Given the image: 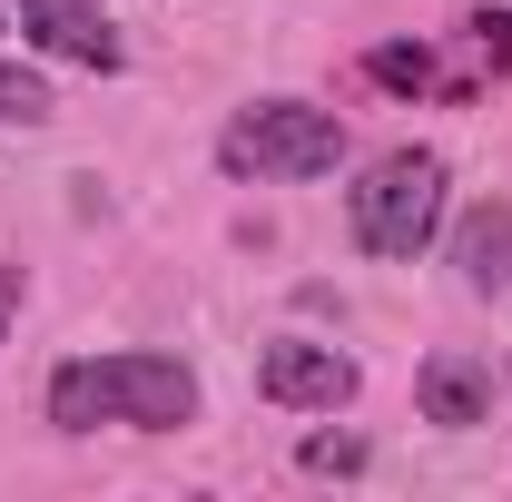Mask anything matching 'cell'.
I'll return each mask as SVG.
<instances>
[{
    "label": "cell",
    "instance_id": "1",
    "mask_svg": "<svg viewBox=\"0 0 512 502\" xmlns=\"http://www.w3.org/2000/svg\"><path fill=\"white\" fill-rule=\"evenodd\" d=\"M40 404L60 434H99V424L109 434H178V424H197V365H178V355H69V365H50Z\"/></svg>",
    "mask_w": 512,
    "mask_h": 502
},
{
    "label": "cell",
    "instance_id": "2",
    "mask_svg": "<svg viewBox=\"0 0 512 502\" xmlns=\"http://www.w3.org/2000/svg\"><path fill=\"white\" fill-rule=\"evenodd\" d=\"M444 217H453V168H444V148H414V138L365 158L355 188H345V237L384 266H414L444 237Z\"/></svg>",
    "mask_w": 512,
    "mask_h": 502
},
{
    "label": "cell",
    "instance_id": "3",
    "mask_svg": "<svg viewBox=\"0 0 512 502\" xmlns=\"http://www.w3.org/2000/svg\"><path fill=\"white\" fill-rule=\"evenodd\" d=\"M345 119L316 109V99H247L237 119L217 128V168L237 178V188H306V178H335L345 168Z\"/></svg>",
    "mask_w": 512,
    "mask_h": 502
},
{
    "label": "cell",
    "instance_id": "4",
    "mask_svg": "<svg viewBox=\"0 0 512 502\" xmlns=\"http://www.w3.org/2000/svg\"><path fill=\"white\" fill-rule=\"evenodd\" d=\"M256 394L286 404V414H345V404L365 394V365L335 355V345H316V335H276V345L256 355Z\"/></svg>",
    "mask_w": 512,
    "mask_h": 502
},
{
    "label": "cell",
    "instance_id": "5",
    "mask_svg": "<svg viewBox=\"0 0 512 502\" xmlns=\"http://www.w3.org/2000/svg\"><path fill=\"white\" fill-rule=\"evenodd\" d=\"M20 10V30H30V50H50V60L69 69H128V40H119V20H109V0H10Z\"/></svg>",
    "mask_w": 512,
    "mask_h": 502
},
{
    "label": "cell",
    "instance_id": "6",
    "mask_svg": "<svg viewBox=\"0 0 512 502\" xmlns=\"http://www.w3.org/2000/svg\"><path fill=\"white\" fill-rule=\"evenodd\" d=\"M444 247H453V286L463 296H512V197H473L463 217L444 227Z\"/></svg>",
    "mask_w": 512,
    "mask_h": 502
},
{
    "label": "cell",
    "instance_id": "7",
    "mask_svg": "<svg viewBox=\"0 0 512 502\" xmlns=\"http://www.w3.org/2000/svg\"><path fill=\"white\" fill-rule=\"evenodd\" d=\"M414 404H424V424L473 434V424H493V365H483V355H463V345H444V355H424V365H414Z\"/></svg>",
    "mask_w": 512,
    "mask_h": 502
},
{
    "label": "cell",
    "instance_id": "8",
    "mask_svg": "<svg viewBox=\"0 0 512 502\" xmlns=\"http://www.w3.org/2000/svg\"><path fill=\"white\" fill-rule=\"evenodd\" d=\"M365 79L394 89V99H453V69H444L434 40H384V50H365Z\"/></svg>",
    "mask_w": 512,
    "mask_h": 502
},
{
    "label": "cell",
    "instance_id": "9",
    "mask_svg": "<svg viewBox=\"0 0 512 502\" xmlns=\"http://www.w3.org/2000/svg\"><path fill=\"white\" fill-rule=\"evenodd\" d=\"M453 40H463V69H453V79H463V99H473L483 79H503V69H512V10H473Z\"/></svg>",
    "mask_w": 512,
    "mask_h": 502
},
{
    "label": "cell",
    "instance_id": "10",
    "mask_svg": "<svg viewBox=\"0 0 512 502\" xmlns=\"http://www.w3.org/2000/svg\"><path fill=\"white\" fill-rule=\"evenodd\" d=\"M50 109H60V99H50V79H40V69L0 60V128H40Z\"/></svg>",
    "mask_w": 512,
    "mask_h": 502
},
{
    "label": "cell",
    "instance_id": "11",
    "mask_svg": "<svg viewBox=\"0 0 512 502\" xmlns=\"http://www.w3.org/2000/svg\"><path fill=\"white\" fill-rule=\"evenodd\" d=\"M306 473H365V434H306Z\"/></svg>",
    "mask_w": 512,
    "mask_h": 502
},
{
    "label": "cell",
    "instance_id": "12",
    "mask_svg": "<svg viewBox=\"0 0 512 502\" xmlns=\"http://www.w3.org/2000/svg\"><path fill=\"white\" fill-rule=\"evenodd\" d=\"M30 306V266H10V256H0V335H10V315Z\"/></svg>",
    "mask_w": 512,
    "mask_h": 502
}]
</instances>
